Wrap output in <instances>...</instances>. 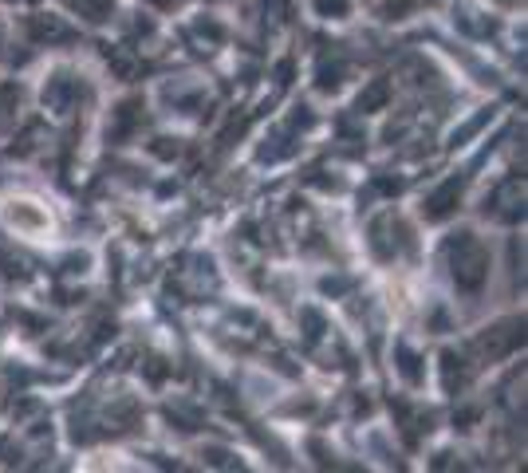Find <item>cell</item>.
Segmentation results:
<instances>
[{"label": "cell", "instance_id": "cell-1", "mask_svg": "<svg viewBox=\"0 0 528 473\" xmlns=\"http://www.w3.org/2000/svg\"><path fill=\"white\" fill-rule=\"evenodd\" d=\"M8 221L12 225H20V229H28V233H40V229H48V213H32V209H8Z\"/></svg>", "mask_w": 528, "mask_h": 473}]
</instances>
